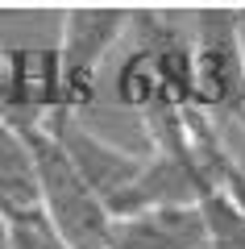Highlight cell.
<instances>
[{"label": "cell", "mask_w": 245, "mask_h": 249, "mask_svg": "<svg viewBox=\"0 0 245 249\" xmlns=\"http://www.w3.org/2000/svg\"><path fill=\"white\" fill-rule=\"evenodd\" d=\"M208 191H216V187L204 178V170L191 158H175V154H154L150 150L141 170H137V178L108 199V216L113 220H129V216H141V212L187 208V204H200Z\"/></svg>", "instance_id": "277c9868"}, {"label": "cell", "mask_w": 245, "mask_h": 249, "mask_svg": "<svg viewBox=\"0 0 245 249\" xmlns=\"http://www.w3.org/2000/svg\"><path fill=\"white\" fill-rule=\"evenodd\" d=\"M0 212L9 224H46L29 142L21 129H13L4 121H0Z\"/></svg>", "instance_id": "52a82bcc"}, {"label": "cell", "mask_w": 245, "mask_h": 249, "mask_svg": "<svg viewBox=\"0 0 245 249\" xmlns=\"http://www.w3.org/2000/svg\"><path fill=\"white\" fill-rule=\"evenodd\" d=\"M195 88L200 112L225 108L241 121L245 112V62L237 42V9H195Z\"/></svg>", "instance_id": "3957f363"}, {"label": "cell", "mask_w": 245, "mask_h": 249, "mask_svg": "<svg viewBox=\"0 0 245 249\" xmlns=\"http://www.w3.org/2000/svg\"><path fill=\"white\" fill-rule=\"evenodd\" d=\"M46 129L58 137V145L67 150V158L75 162V170L88 178V187L104 199V208H108V199H113L116 191H125V187L137 178L141 162H146V154H129V150H121V145L104 142L100 133H92L88 124L79 121V116H71V112L50 116Z\"/></svg>", "instance_id": "5b68a950"}, {"label": "cell", "mask_w": 245, "mask_h": 249, "mask_svg": "<svg viewBox=\"0 0 245 249\" xmlns=\"http://www.w3.org/2000/svg\"><path fill=\"white\" fill-rule=\"evenodd\" d=\"M0 249H13V224L4 220V212H0Z\"/></svg>", "instance_id": "30bf717a"}, {"label": "cell", "mask_w": 245, "mask_h": 249, "mask_svg": "<svg viewBox=\"0 0 245 249\" xmlns=\"http://www.w3.org/2000/svg\"><path fill=\"white\" fill-rule=\"evenodd\" d=\"M129 29H133V9H62L58 54H62V96H67L71 116L96 100L104 54Z\"/></svg>", "instance_id": "7a4b0ae2"}, {"label": "cell", "mask_w": 245, "mask_h": 249, "mask_svg": "<svg viewBox=\"0 0 245 249\" xmlns=\"http://www.w3.org/2000/svg\"><path fill=\"white\" fill-rule=\"evenodd\" d=\"M241 129H245V112H241Z\"/></svg>", "instance_id": "7c38bea8"}, {"label": "cell", "mask_w": 245, "mask_h": 249, "mask_svg": "<svg viewBox=\"0 0 245 249\" xmlns=\"http://www.w3.org/2000/svg\"><path fill=\"white\" fill-rule=\"evenodd\" d=\"M200 212L208 224V249H245V216L220 191H208L200 199Z\"/></svg>", "instance_id": "9c48e42d"}, {"label": "cell", "mask_w": 245, "mask_h": 249, "mask_svg": "<svg viewBox=\"0 0 245 249\" xmlns=\"http://www.w3.org/2000/svg\"><path fill=\"white\" fill-rule=\"evenodd\" d=\"M237 42H241V62H245V9H237Z\"/></svg>", "instance_id": "8fae6325"}, {"label": "cell", "mask_w": 245, "mask_h": 249, "mask_svg": "<svg viewBox=\"0 0 245 249\" xmlns=\"http://www.w3.org/2000/svg\"><path fill=\"white\" fill-rule=\"evenodd\" d=\"M25 142L38 166L46 229L67 249H104L108 232H113V216H108L104 199L88 187V178L75 170V162L67 158V150L46 124L25 129Z\"/></svg>", "instance_id": "6da1fadb"}, {"label": "cell", "mask_w": 245, "mask_h": 249, "mask_svg": "<svg viewBox=\"0 0 245 249\" xmlns=\"http://www.w3.org/2000/svg\"><path fill=\"white\" fill-rule=\"evenodd\" d=\"M104 249H208V224L200 204L141 212L129 220H113Z\"/></svg>", "instance_id": "8992f818"}, {"label": "cell", "mask_w": 245, "mask_h": 249, "mask_svg": "<svg viewBox=\"0 0 245 249\" xmlns=\"http://www.w3.org/2000/svg\"><path fill=\"white\" fill-rule=\"evenodd\" d=\"M116 104H121V108H133L137 116L154 112V108H162V104H179V100L170 96L162 71H158L154 54L141 50V46L121 62V71H116ZM183 108H187V104H183Z\"/></svg>", "instance_id": "ba28073f"}]
</instances>
